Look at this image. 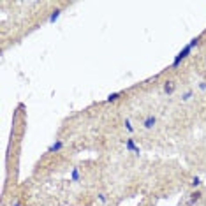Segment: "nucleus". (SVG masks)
<instances>
[{"instance_id":"1","label":"nucleus","mask_w":206,"mask_h":206,"mask_svg":"<svg viewBox=\"0 0 206 206\" xmlns=\"http://www.w3.org/2000/svg\"><path fill=\"white\" fill-rule=\"evenodd\" d=\"M197 44H199V37H196V39H192L190 43L187 44V46H185L183 50L180 51V53H178L176 57H174V60H173V64H171V67H173V69H174V67H178V65L182 64V62H183L185 58L189 57V53L192 51V48H196Z\"/></svg>"},{"instance_id":"2","label":"nucleus","mask_w":206,"mask_h":206,"mask_svg":"<svg viewBox=\"0 0 206 206\" xmlns=\"http://www.w3.org/2000/svg\"><path fill=\"white\" fill-rule=\"evenodd\" d=\"M157 123V118H155V114H148L144 120H143V125H144V129H152L153 125Z\"/></svg>"},{"instance_id":"3","label":"nucleus","mask_w":206,"mask_h":206,"mask_svg":"<svg viewBox=\"0 0 206 206\" xmlns=\"http://www.w3.org/2000/svg\"><path fill=\"white\" fill-rule=\"evenodd\" d=\"M62 148H64V141L57 139V141L53 143V144H50V146H48V153H53V152H60Z\"/></svg>"},{"instance_id":"4","label":"nucleus","mask_w":206,"mask_h":206,"mask_svg":"<svg viewBox=\"0 0 206 206\" xmlns=\"http://www.w3.org/2000/svg\"><path fill=\"white\" fill-rule=\"evenodd\" d=\"M125 148H127L129 152H134L136 155H139V148L136 146L134 139H127V141H125Z\"/></svg>"},{"instance_id":"5","label":"nucleus","mask_w":206,"mask_h":206,"mask_svg":"<svg viewBox=\"0 0 206 206\" xmlns=\"http://www.w3.org/2000/svg\"><path fill=\"white\" fill-rule=\"evenodd\" d=\"M201 196H203V194H201L199 190L192 192V194H190V199H189V206H194V204H196L199 199H201Z\"/></svg>"},{"instance_id":"6","label":"nucleus","mask_w":206,"mask_h":206,"mask_svg":"<svg viewBox=\"0 0 206 206\" xmlns=\"http://www.w3.org/2000/svg\"><path fill=\"white\" fill-rule=\"evenodd\" d=\"M164 92L167 93V95H171V93L174 92V83H173V81H167V83L164 85Z\"/></svg>"},{"instance_id":"7","label":"nucleus","mask_w":206,"mask_h":206,"mask_svg":"<svg viewBox=\"0 0 206 206\" xmlns=\"http://www.w3.org/2000/svg\"><path fill=\"white\" fill-rule=\"evenodd\" d=\"M60 13H62L60 9H55V11H53V13L50 14V20H48V21H50V23H55V21L58 20V16H60Z\"/></svg>"},{"instance_id":"8","label":"nucleus","mask_w":206,"mask_h":206,"mask_svg":"<svg viewBox=\"0 0 206 206\" xmlns=\"http://www.w3.org/2000/svg\"><path fill=\"white\" fill-rule=\"evenodd\" d=\"M122 95V92H116V93H111V95H109V97H107V102H114V100L118 99V97H120Z\"/></svg>"},{"instance_id":"9","label":"nucleus","mask_w":206,"mask_h":206,"mask_svg":"<svg viewBox=\"0 0 206 206\" xmlns=\"http://www.w3.org/2000/svg\"><path fill=\"white\" fill-rule=\"evenodd\" d=\"M72 180H74V182H79V169L78 167H74V169H72Z\"/></svg>"},{"instance_id":"10","label":"nucleus","mask_w":206,"mask_h":206,"mask_svg":"<svg viewBox=\"0 0 206 206\" xmlns=\"http://www.w3.org/2000/svg\"><path fill=\"white\" fill-rule=\"evenodd\" d=\"M192 97V90H189V92H185L183 95H182V100H189Z\"/></svg>"},{"instance_id":"11","label":"nucleus","mask_w":206,"mask_h":206,"mask_svg":"<svg viewBox=\"0 0 206 206\" xmlns=\"http://www.w3.org/2000/svg\"><path fill=\"white\" fill-rule=\"evenodd\" d=\"M125 129H127L129 132H134V129H132V125H130V120H129V118L125 120Z\"/></svg>"},{"instance_id":"12","label":"nucleus","mask_w":206,"mask_h":206,"mask_svg":"<svg viewBox=\"0 0 206 206\" xmlns=\"http://www.w3.org/2000/svg\"><path fill=\"white\" fill-rule=\"evenodd\" d=\"M201 185V180L199 178H192V187H199Z\"/></svg>"},{"instance_id":"13","label":"nucleus","mask_w":206,"mask_h":206,"mask_svg":"<svg viewBox=\"0 0 206 206\" xmlns=\"http://www.w3.org/2000/svg\"><path fill=\"white\" fill-rule=\"evenodd\" d=\"M14 206H21V203H20V201H16V203H14Z\"/></svg>"}]
</instances>
